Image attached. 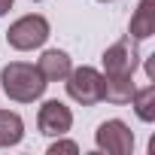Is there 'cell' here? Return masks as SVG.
<instances>
[{"label": "cell", "instance_id": "3957f363", "mask_svg": "<svg viewBox=\"0 0 155 155\" xmlns=\"http://www.w3.org/2000/svg\"><path fill=\"white\" fill-rule=\"evenodd\" d=\"M49 40V21L43 15H21L18 21L9 25L6 31V43L18 52H31V49H40L43 43Z\"/></svg>", "mask_w": 155, "mask_h": 155}, {"label": "cell", "instance_id": "6da1fadb", "mask_svg": "<svg viewBox=\"0 0 155 155\" xmlns=\"http://www.w3.org/2000/svg\"><path fill=\"white\" fill-rule=\"evenodd\" d=\"M0 85H3L6 97L15 101V104H34L46 94V76L34 67V64H25V61H12L0 70Z\"/></svg>", "mask_w": 155, "mask_h": 155}, {"label": "cell", "instance_id": "9a60e30c", "mask_svg": "<svg viewBox=\"0 0 155 155\" xmlns=\"http://www.w3.org/2000/svg\"><path fill=\"white\" fill-rule=\"evenodd\" d=\"M101 3H113V0H101Z\"/></svg>", "mask_w": 155, "mask_h": 155}, {"label": "cell", "instance_id": "5b68a950", "mask_svg": "<svg viewBox=\"0 0 155 155\" xmlns=\"http://www.w3.org/2000/svg\"><path fill=\"white\" fill-rule=\"evenodd\" d=\"M94 143H97L101 152H110V155H131V149H134V131H131L122 119H110V122L97 125Z\"/></svg>", "mask_w": 155, "mask_h": 155}, {"label": "cell", "instance_id": "7a4b0ae2", "mask_svg": "<svg viewBox=\"0 0 155 155\" xmlns=\"http://www.w3.org/2000/svg\"><path fill=\"white\" fill-rule=\"evenodd\" d=\"M67 94L82 104V107H94L104 101V73L94 67H76L67 73Z\"/></svg>", "mask_w": 155, "mask_h": 155}, {"label": "cell", "instance_id": "7c38bea8", "mask_svg": "<svg viewBox=\"0 0 155 155\" xmlns=\"http://www.w3.org/2000/svg\"><path fill=\"white\" fill-rule=\"evenodd\" d=\"M58 152L76 155V152H79V146H76L73 140H58V143H52V146H49V155H58Z\"/></svg>", "mask_w": 155, "mask_h": 155}, {"label": "cell", "instance_id": "ba28073f", "mask_svg": "<svg viewBox=\"0 0 155 155\" xmlns=\"http://www.w3.org/2000/svg\"><path fill=\"white\" fill-rule=\"evenodd\" d=\"M131 40H149L155 34V0H140L131 15Z\"/></svg>", "mask_w": 155, "mask_h": 155}, {"label": "cell", "instance_id": "30bf717a", "mask_svg": "<svg viewBox=\"0 0 155 155\" xmlns=\"http://www.w3.org/2000/svg\"><path fill=\"white\" fill-rule=\"evenodd\" d=\"M25 137V122L12 110H0V146H18Z\"/></svg>", "mask_w": 155, "mask_h": 155}, {"label": "cell", "instance_id": "8fae6325", "mask_svg": "<svg viewBox=\"0 0 155 155\" xmlns=\"http://www.w3.org/2000/svg\"><path fill=\"white\" fill-rule=\"evenodd\" d=\"M131 104H134V113H137L140 122H152V119H155V85L134 88Z\"/></svg>", "mask_w": 155, "mask_h": 155}, {"label": "cell", "instance_id": "5bb4252c", "mask_svg": "<svg viewBox=\"0 0 155 155\" xmlns=\"http://www.w3.org/2000/svg\"><path fill=\"white\" fill-rule=\"evenodd\" d=\"M12 9V0H0V15H6Z\"/></svg>", "mask_w": 155, "mask_h": 155}, {"label": "cell", "instance_id": "8992f818", "mask_svg": "<svg viewBox=\"0 0 155 155\" xmlns=\"http://www.w3.org/2000/svg\"><path fill=\"white\" fill-rule=\"evenodd\" d=\"M37 128L46 134V137H64L70 128H73V113L67 104L61 101H46L37 113Z\"/></svg>", "mask_w": 155, "mask_h": 155}, {"label": "cell", "instance_id": "9c48e42d", "mask_svg": "<svg viewBox=\"0 0 155 155\" xmlns=\"http://www.w3.org/2000/svg\"><path fill=\"white\" fill-rule=\"evenodd\" d=\"M131 94H134L131 76H104V101L122 107V104H131Z\"/></svg>", "mask_w": 155, "mask_h": 155}, {"label": "cell", "instance_id": "52a82bcc", "mask_svg": "<svg viewBox=\"0 0 155 155\" xmlns=\"http://www.w3.org/2000/svg\"><path fill=\"white\" fill-rule=\"evenodd\" d=\"M37 70L46 76V82H64L67 79V73L73 70L70 64V55L61 52V49H46L37 61Z\"/></svg>", "mask_w": 155, "mask_h": 155}, {"label": "cell", "instance_id": "4fadbf2b", "mask_svg": "<svg viewBox=\"0 0 155 155\" xmlns=\"http://www.w3.org/2000/svg\"><path fill=\"white\" fill-rule=\"evenodd\" d=\"M146 73H149V79H155V55H149V61H146Z\"/></svg>", "mask_w": 155, "mask_h": 155}, {"label": "cell", "instance_id": "277c9868", "mask_svg": "<svg viewBox=\"0 0 155 155\" xmlns=\"http://www.w3.org/2000/svg\"><path fill=\"white\" fill-rule=\"evenodd\" d=\"M104 76H134L137 64H140V52H137V40L122 37L116 40L107 52H104Z\"/></svg>", "mask_w": 155, "mask_h": 155}]
</instances>
